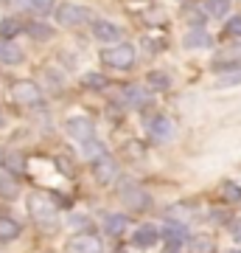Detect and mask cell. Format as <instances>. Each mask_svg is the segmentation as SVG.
Wrapping results in <instances>:
<instances>
[{
	"label": "cell",
	"instance_id": "3",
	"mask_svg": "<svg viewBox=\"0 0 241 253\" xmlns=\"http://www.w3.org/2000/svg\"><path fill=\"white\" fill-rule=\"evenodd\" d=\"M11 99L20 101V104H39V101H42V90L36 87L34 82L20 79V82L11 84Z\"/></svg>",
	"mask_w": 241,
	"mask_h": 253
},
{
	"label": "cell",
	"instance_id": "17",
	"mask_svg": "<svg viewBox=\"0 0 241 253\" xmlns=\"http://www.w3.org/2000/svg\"><path fill=\"white\" fill-rule=\"evenodd\" d=\"M126 228H129V217H126V214H121V211H118V214H109V217H107V234L121 236Z\"/></svg>",
	"mask_w": 241,
	"mask_h": 253
},
{
	"label": "cell",
	"instance_id": "6",
	"mask_svg": "<svg viewBox=\"0 0 241 253\" xmlns=\"http://www.w3.org/2000/svg\"><path fill=\"white\" fill-rule=\"evenodd\" d=\"M93 34H96V40H101V42H121V26L118 23H112V20H96L93 23Z\"/></svg>",
	"mask_w": 241,
	"mask_h": 253
},
{
	"label": "cell",
	"instance_id": "32",
	"mask_svg": "<svg viewBox=\"0 0 241 253\" xmlns=\"http://www.w3.org/2000/svg\"><path fill=\"white\" fill-rule=\"evenodd\" d=\"M0 124H3V113H0Z\"/></svg>",
	"mask_w": 241,
	"mask_h": 253
},
{
	"label": "cell",
	"instance_id": "8",
	"mask_svg": "<svg viewBox=\"0 0 241 253\" xmlns=\"http://www.w3.org/2000/svg\"><path fill=\"white\" fill-rule=\"evenodd\" d=\"M68 253H101L99 236H93V234H79V236H73L70 242H68Z\"/></svg>",
	"mask_w": 241,
	"mask_h": 253
},
{
	"label": "cell",
	"instance_id": "9",
	"mask_svg": "<svg viewBox=\"0 0 241 253\" xmlns=\"http://www.w3.org/2000/svg\"><path fill=\"white\" fill-rule=\"evenodd\" d=\"M93 172H96V180L107 186V183H112V180H115L118 166H115V161H112V158H109L107 152H104L101 158H96V169H93Z\"/></svg>",
	"mask_w": 241,
	"mask_h": 253
},
{
	"label": "cell",
	"instance_id": "28",
	"mask_svg": "<svg viewBox=\"0 0 241 253\" xmlns=\"http://www.w3.org/2000/svg\"><path fill=\"white\" fill-rule=\"evenodd\" d=\"M36 11H54V0H31Z\"/></svg>",
	"mask_w": 241,
	"mask_h": 253
},
{
	"label": "cell",
	"instance_id": "15",
	"mask_svg": "<svg viewBox=\"0 0 241 253\" xmlns=\"http://www.w3.org/2000/svg\"><path fill=\"white\" fill-rule=\"evenodd\" d=\"M157 228L154 225H140L138 231H135V236H132V242L138 245V248H152L154 242H157Z\"/></svg>",
	"mask_w": 241,
	"mask_h": 253
},
{
	"label": "cell",
	"instance_id": "29",
	"mask_svg": "<svg viewBox=\"0 0 241 253\" xmlns=\"http://www.w3.org/2000/svg\"><path fill=\"white\" fill-rule=\"evenodd\" d=\"M230 236L236 242H241V219H233L230 222Z\"/></svg>",
	"mask_w": 241,
	"mask_h": 253
},
{
	"label": "cell",
	"instance_id": "26",
	"mask_svg": "<svg viewBox=\"0 0 241 253\" xmlns=\"http://www.w3.org/2000/svg\"><path fill=\"white\" fill-rule=\"evenodd\" d=\"M227 34H230V37H241V17L227 20Z\"/></svg>",
	"mask_w": 241,
	"mask_h": 253
},
{
	"label": "cell",
	"instance_id": "19",
	"mask_svg": "<svg viewBox=\"0 0 241 253\" xmlns=\"http://www.w3.org/2000/svg\"><path fill=\"white\" fill-rule=\"evenodd\" d=\"M205 11L210 17H224L230 11V0H205Z\"/></svg>",
	"mask_w": 241,
	"mask_h": 253
},
{
	"label": "cell",
	"instance_id": "31",
	"mask_svg": "<svg viewBox=\"0 0 241 253\" xmlns=\"http://www.w3.org/2000/svg\"><path fill=\"white\" fill-rule=\"evenodd\" d=\"M227 194H230L233 200H241V189H239V186H227Z\"/></svg>",
	"mask_w": 241,
	"mask_h": 253
},
{
	"label": "cell",
	"instance_id": "23",
	"mask_svg": "<svg viewBox=\"0 0 241 253\" xmlns=\"http://www.w3.org/2000/svg\"><path fill=\"white\" fill-rule=\"evenodd\" d=\"M149 84H152L154 90H166V87L171 84V79H169V73L154 71V73H149Z\"/></svg>",
	"mask_w": 241,
	"mask_h": 253
},
{
	"label": "cell",
	"instance_id": "20",
	"mask_svg": "<svg viewBox=\"0 0 241 253\" xmlns=\"http://www.w3.org/2000/svg\"><path fill=\"white\" fill-rule=\"evenodd\" d=\"M17 191H20V186H17L14 177H9V174H3V177H0V197L14 200V197H17Z\"/></svg>",
	"mask_w": 241,
	"mask_h": 253
},
{
	"label": "cell",
	"instance_id": "25",
	"mask_svg": "<svg viewBox=\"0 0 241 253\" xmlns=\"http://www.w3.org/2000/svg\"><path fill=\"white\" fill-rule=\"evenodd\" d=\"M81 144H84V152H87V155H93V158H96V155H99V158L104 155V146H101V144H96V138H90V141H81Z\"/></svg>",
	"mask_w": 241,
	"mask_h": 253
},
{
	"label": "cell",
	"instance_id": "16",
	"mask_svg": "<svg viewBox=\"0 0 241 253\" xmlns=\"http://www.w3.org/2000/svg\"><path fill=\"white\" fill-rule=\"evenodd\" d=\"M20 236V225L11 217H0V242H14Z\"/></svg>",
	"mask_w": 241,
	"mask_h": 253
},
{
	"label": "cell",
	"instance_id": "11",
	"mask_svg": "<svg viewBox=\"0 0 241 253\" xmlns=\"http://www.w3.org/2000/svg\"><path fill=\"white\" fill-rule=\"evenodd\" d=\"M121 101H124L126 107H146L149 104V93L143 90L140 84H126L124 90H121Z\"/></svg>",
	"mask_w": 241,
	"mask_h": 253
},
{
	"label": "cell",
	"instance_id": "30",
	"mask_svg": "<svg viewBox=\"0 0 241 253\" xmlns=\"http://www.w3.org/2000/svg\"><path fill=\"white\" fill-rule=\"evenodd\" d=\"M6 163H11V169H14V172H20V169H23V158H20V155H11Z\"/></svg>",
	"mask_w": 241,
	"mask_h": 253
},
{
	"label": "cell",
	"instance_id": "13",
	"mask_svg": "<svg viewBox=\"0 0 241 253\" xmlns=\"http://www.w3.org/2000/svg\"><path fill=\"white\" fill-rule=\"evenodd\" d=\"M0 62L3 65H20L23 62V51H20L11 40H0Z\"/></svg>",
	"mask_w": 241,
	"mask_h": 253
},
{
	"label": "cell",
	"instance_id": "21",
	"mask_svg": "<svg viewBox=\"0 0 241 253\" xmlns=\"http://www.w3.org/2000/svg\"><path fill=\"white\" fill-rule=\"evenodd\" d=\"M17 34H20V23L14 17L0 20V40H14Z\"/></svg>",
	"mask_w": 241,
	"mask_h": 253
},
{
	"label": "cell",
	"instance_id": "7",
	"mask_svg": "<svg viewBox=\"0 0 241 253\" xmlns=\"http://www.w3.org/2000/svg\"><path fill=\"white\" fill-rule=\"evenodd\" d=\"M121 200H124L129 208H135V211H140V208H146L152 203L149 194H146L140 186H135V183H126V189H121Z\"/></svg>",
	"mask_w": 241,
	"mask_h": 253
},
{
	"label": "cell",
	"instance_id": "5",
	"mask_svg": "<svg viewBox=\"0 0 241 253\" xmlns=\"http://www.w3.org/2000/svg\"><path fill=\"white\" fill-rule=\"evenodd\" d=\"M93 132H96V126H93L90 118H84V116L68 118V135H70V138H76V141H90Z\"/></svg>",
	"mask_w": 241,
	"mask_h": 253
},
{
	"label": "cell",
	"instance_id": "1",
	"mask_svg": "<svg viewBox=\"0 0 241 253\" xmlns=\"http://www.w3.org/2000/svg\"><path fill=\"white\" fill-rule=\"evenodd\" d=\"M28 211H31V217H34L36 222H42V225H48V222L56 219V203H54V197L45 194V191H34V194L28 197Z\"/></svg>",
	"mask_w": 241,
	"mask_h": 253
},
{
	"label": "cell",
	"instance_id": "10",
	"mask_svg": "<svg viewBox=\"0 0 241 253\" xmlns=\"http://www.w3.org/2000/svg\"><path fill=\"white\" fill-rule=\"evenodd\" d=\"M163 236H166V242H169V251L177 253L182 245H185V225H179V222H166L163 228Z\"/></svg>",
	"mask_w": 241,
	"mask_h": 253
},
{
	"label": "cell",
	"instance_id": "2",
	"mask_svg": "<svg viewBox=\"0 0 241 253\" xmlns=\"http://www.w3.org/2000/svg\"><path fill=\"white\" fill-rule=\"evenodd\" d=\"M101 59H104V65H109V68L124 71V68H132L135 65V48L129 45V42H121V45H115V48H107V51L101 54Z\"/></svg>",
	"mask_w": 241,
	"mask_h": 253
},
{
	"label": "cell",
	"instance_id": "27",
	"mask_svg": "<svg viewBox=\"0 0 241 253\" xmlns=\"http://www.w3.org/2000/svg\"><path fill=\"white\" fill-rule=\"evenodd\" d=\"M230 84H241V71L230 73V76H224V79H219V87H230Z\"/></svg>",
	"mask_w": 241,
	"mask_h": 253
},
{
	"label": "cell",
	"instance_id": "18",
	"mask_svg": "<svg viewBox=\"0 0 241 253\" xmlns=\"http://www.w3.org/2000/svg\"><path fill=\"white\" fill-rule=\"evenodd\" d=\"M210 45V34L202 31V28H194L185 34V48H207Z\"/></svg>",
	"mask_w": 241,
	"mask_h": 253
},
{
	"label": "cell",
	"instance_id": "4",
	"mask_svg": "<svg viewBox=\"0 0 241 253\" xmlns=\"http://www.w3.org/2000/svg\"><path fill=\"white\" fill-rule=\"evenodd\" d=\"M56 20L62 23V26H81V23H87L90 20V11L84 6H73V3H65L56 9Z\"/></svg>",
	"mask_w": 241,
	"mask_h": 253
},
{
	"label": "cell",
	"instance_id": "24",
	"mask_svg": "<svg viewBox=\"0 0 241 253\" xmlns=\"http://www.w3.org/2000/svg\"><path fill=\"white\" fill-rule=\"evenodd\" d=\"M84 84H87V87H107V79H104L101 73L90 71V73H84Z\"/></svg>",
	"mask_w": 241,
	"mask_h": 253
},
{
	"label": "cell",
	"instance_id": "12",
	"mask_svg": "<svg viewBox=\"0 0 241 253\" xmlns=\"http://www.w3.org/2000/svg\"><path fill=\"white\" fill-rule=\"evenodd\" d=\"M188 253H213L216 251V245L210 236L205 234H197V236H191V239H185V245H182Z\"/></svg>",
	"mask_w": 241,
	"mask_h": 253
},
{
	"label": "cell",
	"instance_id": "22",
	"mask_svg": "<svg viewBox=\"0 0 241 253\" xmlns=\"http://www.w3.org/2000/svg\"><path fill=\"white\" fill-rule=\"evenodd\" d=\"M28 34L34 37V40H51L54 37V28L45 26V23H31L28 26Z\"/></svg>",
	"mask_w": 241,
	"mask_h": 253
},
{
	"label": "cell",
	"instance_id": "14",
	"mask_svg": "<svg viewBox=\"0 0 241 253\" xmlns=\"http://www.w3.org/2000/svg\"><path fill=\"white\" fill-rule=\"evenodd\" d=\"M149 132H152L157 141H166V138H171V132H174V126H171V121L166 116H157L149 121Z\"/></svg>",
	"mask_w": 241,
	"mask_h": 253
}]
</instances>
